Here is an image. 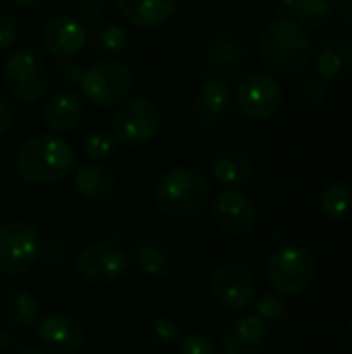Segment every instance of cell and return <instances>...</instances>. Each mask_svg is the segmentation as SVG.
<instances>
[{
	"mask_svg": "<svg viewBox=\"0 0 352 354\" xmlns=\"http://www.w3.org/2000/svg\"><path fill=\"white\" fill-rule=\"evenodd\" d=\"M131 266L124 245L116 239H102L85 245L75 257L79 278L93 286L114 284L127 276Z\"/></svg>",
	"mask_w": 352,
	"mask_h": 354,
	"instance_id": "5b68a950",
	"label": "cell"
},
{
	"mask_svg": "<svg viewBox=\"0 0 352 354\" xmlns=\"http://www.w3.org/2000/svg\"><path fill=\"white\" fill-rule=\"evenodd\" d=\"M344 340H346V346H349V351L352 353V317L349 319L346 328H344Z\"/></svg>",
	"mask_w": 352,
	"mask_h": 354,
	"instance_id": "74e56055",
	"label": "cell"
},
{
	"mask_svg": "<svg viewBox=\"0 0 352 354\" xmlns=\"http://www.w3.org/2000/svg\"><path fill=\"white\" fill-rule=\"evenodd\" d=\"M83 116V97L73 89H60L46 100L41 110L44 124L54 133H66L79 124Z\"/></svg>",
	"mask_w": 352,
	"mask_h": 354,
	"instance_id": "ffe728a7",
	"label": "cell"
},
{
	"mask_svg": "<svg viewBox=\"0 0 352 354\" xmlns=\"http://www.w3.org/2000/svg\"><path fill=\"white\" fill-rule=\"evenodd\" d=\"M284 104V89L274 75L251 73L237 83L232 106L247 120H270Z\"/></svg>",
	"mask_w": 352,
	"mask_h": 354,
	"instance_id": "9c48e42d",
	"label": "cell"
},
{
	"mask_svg": "<svg viewBox=\"0 0 352 354\" xmlns=\"http://www.w3.org/2000/svg\"><path fill=\"white\" fill-rule=\"evenodd\" d=\"M118 12L137 29H154L168 23L180 6V0H116Z\"/></svg>",
	"mask_w": 352,
	"mask_h": 354,
	"instance_id": "d6986e66",
	"label": "cell"
},
{
	"mask_svg": "<svg viewBox=\"0 0 352 354\" xmlns=\"http://www.w3.org/2000/svg\"><path fill=\"white\" fill-rule=\"evenodd\" d=\"M257 52L268 71L276 75H295L309 64L313 44L305 27L293 19L280 17L261 29Z\"/></svg>",
	"mask_w": 352,
	"mask_h": 354,
	"instance_id": "7a4b0ae2",
	"label": "cell"
},
{
	"mask_svg": "<svg viewBox=\"0 0 352 354\" xmlns=\"http://www.w3.org/2000/svg\"><path fill=\"white\" fill-rule=\"evenodd\" d=\"M17 354H46L44 351H39V348H35V346H25V348H21Z\"/></svg>",
	"mask_w": 352,
	"mask_h": 354,
	"instance_id": "ab89813d",
	"label": "cell"
},
{
	"mask_svg": "<svg viewBox=\"0 0 352 354\" xmlns=\"http://www.w3.org/2000/svg\"><path fill=\"white\" fill-rule=\"evenodd\" d=\"M293 12L301 27L322 29L332 21L334 4L332 0H299Z\"/></svg>",
	"mask_w": 352,
	"mask_h": 354,
	"instance_id": "4316f807",
	"label": "cell"
},
{
	"mask_svg": "<svg viewBox=\"0 0 352 354\" xmlns=\"http://www.w3.org/2000/svg\"><path fill=\"white\" fill-rule=\"evenodd\" d=\"M322 212L332 222H346L352 218V183L334 180L319 195Z\"/></svg>",
	"mask_w": 352,
	"mask_h": 354,
	"instance_id": "484cf974",
	"label": "cell"
},
{
	"mask_svg": "<svg viewBox=\"0 0 352 354\" xmlns=\"http://www.w3.org/2000/svg\"><path fill=\"white\" fill-rule=\"evenodd\" d=\"M17 39H19L17 23L8 15L0 12V52H6V50L15 48Z\"/></svg>",
	"mask_w": 352,
	"mask_h": 354,
	"instance_id": "d6a6232c",
	"label": "cell"
},
{
	"mask_svg": "<svg viewBox=\"0 0 352 354\" xmlns=\"http://www.w3.org/2000/svg\"><path fill=\"white\" fill-rule=\"evenodd\" d=\"M15 168L17 174L29 185H56L73 172L75 151L58 135H33L27 141H23V145L17 149Z\"/></svg>",
	"mask_w": 352,
	"mask_h": 354,
	"instance_id": "6da1fadb",
	"label": "cell"
},
{
	"mask_svg": "<svg viewBox=\"0 0 352 354\" xmlns=\"http://www.w3.org/2000/svg\"><path fill=\"white\" fill-rule=\"evenodd\" d=\"M212 299L226 311H245L257 299L253 274L237 261L220 263L210 278Z\"/></svg>",
	"mask_w": 352,
	"mask_h": 354,
	"instance_id": "8fae6325",
	"label": "cell"
},
{
	"mask_svg": "<svg viewBox=\"0 0 352 354\" xmlns=\"http://www.w3.org/2000/svg\"><path fill=\"white\" fill-rule=\"evenodd\" d=\"M2 79L6 91L25 106L39 104L48 93V68L44 60L29 50L12 52L6 58L2 66Z\"/></svg>",
	"mask_w": 352,
	"mask_h": 354,
	"instance_id": "ba28073f",
	"label": "cell"
},
{
	"mask_svg": "<svg viewBox=\"0 0 352 354\" xmlns=\"http://www.w3.org/2000/svg\"><path fill=\"white\" fill-rule=\"evenodd\" d=\"M15 6H21V8H31V6H35V4H39L41 0H10Z\"/></svg>",
	"mask_w": 352,
	"mask_h": 354,
	"instance_id": "f35d334b",
	"label": "cell"
},
{
	"mask_svg": "<svg viewBox=\"0 0 352 354\" xmlns=\"http://www.w3.org/2000/svg\"><path fill=\"white\" fill-rule=\"evenodd\" d=\"M151 342L160 346H174L180 340V328L172 317H154L147 326Z\"/></svg>",
	"mask_w": 352,
	"mask_h": 354,
	"instance_id": "f1b7e54d",
	"label": "cell"
},
{
	"mask_svg": "<svg viewBox=\"0 0 352 354\" xmlns=\"http://www.w3.org/2000/svg\"><path fill=\"white\" fill-rule=\"evenodd\" d=\"M232 108V89L224 79L207 77L195 100V114L203 127H216Z\"/></svg>",
	"mask_w": 352,
	"mask_h": 354,
	"instance_id": "ac0fdd59",
	"label": "cell"
},
{
	"mask_svg": "<svg viewBox=\"0 0 352 354\" xmlns=\"http://www.w3.org/2000/svg\"><path fill=\"white\" fill-rule=\"evenodd\" d=\"M75 189L85 201L104 203L116 191V176L110 168L98 162H89V164L79 166L75 174Z\"/></svg>",
	"mask_w": 352,
	"mask_h": 354,
	"instance_id": "44dd1931",
	"label": "cell"
},
{
	"mask_svg": "<svg viewBox=\"0 0 352 354\" xmlns=\"http://www.w3.org/2000/svg\"><path fill=\"white\" fill-rule=\"evenodd\" d=\"M133 257L137 268L145 274V276H154V278H168L174 272V259L170 255L168 249L149 243V241H141L133 247Z\"/></svg>",
	"mask_w": 352,
	"mask_h": 354,
	"instance_id": "cb8c5ba5",
	"label": "cell"
},
{
	"mask_svg": "<svg viewBox=\"0 0 352 354\" xmlns=\"http://www.w3.org/2000/svg\"><path fill=\"white\" fill-rule=\"evenodd\" d=\"M212 176L218 185L232 189L241 187L251 180L253 176V162L241 149H226L222 151L212 164Z\"/></svg>",
	"mask_w": 352,
	"mask_h": 354,
	"instance_id": "603a6c76",
	"label": "cell"
},
{
	"mask_svg": "<svg viewBox=\"0 0 352 354\" xmlns=\"http://www.w3.org/2000/svg\"><path fill=\"white\" fill-rule=\"evenodd\" d=\"M162 127V112L160 106L147 97H127L112 120V133L118 143L127 147H143L156 139Z\"/></svg>",
	"mask_w": 352,
	"mask_h": 354,
	"instance_id": "8992f818",
	"label": "cell"
},
{
	"mask_svg": "<svg viewBox=\"0 0 352 354\" xmlns=\"http://www.w3.org/2000/svg\"><path fill=\"white\" fill-rule=\"evenodd\" d=\"M0 309H2L6 324L12 328H19V330L31 328L37 319V313H39L35 295L23 286H10L2 295Z\"/></svg>",
	"mask_w": 352,
	"mask_h": 354,
	"instance_id": "7402d4cb",
	"label": "cell"
},
{
	"mask_svg": "<svg viewBox=\"0 0 352 354\" xmlns=\"http://www.w3.org/2000/svg\"><path fill=\"white\" fill-rule=\"evenodd\" d=\"M102 15H104V8H102V4L98 0H85L79 6V21L83 25H87V27H91L98 21H102L104 19Z\"/></svg>",
	"mask_w": 352,
	"mask_h": 354,
	"instance_id": "836d02e7",
	"label": "cell"
},
{
	"mask_svg": "<svg viewBox=\"0 0 352 354\" xmlns=\"http://www.w3.org/2000/svg\"><path fill=\"white\" fill-rule=\"evenodd\" d=\"M37 340L48 353L79 354L85 344V332L77 317L54 313L37 326Z\"/></svg>",
	"mask_w": 352,
	"mask_h": 354,
	"instance_id": "5bb4252c",
	"label": "cell"
},
{
	"mask_svg": "<svg viewBox=\"0 0 352 354\" xmlns=\"http://www.w3.org/2000/svg\"><path fill=\"white\" fill-rule=\"evenodd\" d=\"M210 214L214 224L232 236H245L255 228L257 222V205L255 201L237 189H224L220 191L212 205H210Z\"/></svg>",
	"mask_w": 352,
	"mask_h": 354,
	"instance_id": "7c38bea8",
	"label": "cell"
},
{
	"mask_svg": "<svg viewBox=\"0 0 352 354\" xmlns=\"http://www.w3.org/2000/svg\"><path fill=\"white\" fill-rule=\"evenodd\" d=\"M338 17L344 25L352 27V0H338Z\"/></svg>",
	"mask_w": 352,
	"mask_h": 354,
	"instance_id": "d590c367",
	"label": "cell"
},
{
	"mask_svg": "<svg viewBox=\"0 0 352 354\" xmlns=\"http://www.w3.org/2000/svg\"><path fill=\"white\" fill-rule=\"evenodd\" d=\"M41 255V239L29 222L0 226V274L19 276L29 272Z\"/></svg>",
	"mask_w": 352,
	"mask_h": 354,
	"instance_id": "30bf717a",
	"label": "cell"
},
{
	"mask_svg": "<svg viewBox=\"0 0 352 354\" xmlns=\"http://www.w3.org/2000/svg\"><path fill=\"white\" fill-rule=\"evenodd\" d=\"M176 354H222L218 346L201 334H189L178 340L176 344Z\"/></svg>",
	"mask_w": 352,
	"mask_h": 354,
	"instance_id": "4dcf8cb0",
	"label": "cell"
},
{
	"mask_svg": "<svg viewBox=\"0 0 352 354\" xmlns=\"http://www.w3.org/2000/svg\"><path fill=\"white\" fill-rule=\"evenodd\" d=\"M245 64V44L232 33L214 35L203 50V68L210 77L224 79Z\"/></svg>",
	"mask_w": 352,
	"mask_h": 354,
	"instance_id": "2e32d148",
	"label": "cell"
},
{
	"mask_svg": "<svg viewBox=\"0 0 352 354\" xmlns=\"http://www.w3.org/2000/svg\"><path fill=\"white\" fill-rule=\"evenodd\" d=\"M268 342V326L257 315H241L222 332V354H259Z\"/></svg>",
	"mask_w": 352,
	"mask_h": 354,
	"instance_id": "e0dca14e",
	"label": "cell"
},
{
	"mask_svg": "<svg viewBox=\"0 0 352 354\" xmlns=\"http://www.w3.org/2000/svg\"><path fill=\"white\" fill-rule=\"evenodd\" d=\"M328 97V87L322 79H305L299 89V102L305 106H317Z\"/></svg>",
	"mask_w": 352,
	"mask_h": 354,
	"instance_id": "1f68e13d",
	"label": "cell"
},
{
	"mask_svg": "<svg viewBox=\"0 0 352 354\" xmlns=\"http://www.w3.org/2000/svg\"><path fill=\"white\" fill-rule=\"evenodd\" d=\"M212 197L207 174L193 166H178L162 174L156 185V203L172 220L197 218Z\"/></svg>",
	"mask_w": 352,
	"mask_h": 354,
	"instance_id": "3957f363",
	"label": "cell"
},
{
	"mask_svg": "<svg viewBox=\"0 0 352 354\" xmlns=\"http://www.w3.org/2000/svg\"><path fill=\"white\" fill-rule=\"evenodd\" d=\"M12 124H15V106L0 91V135H4L6 131H10Z\"/></svg>",
	"mask_w": 352,
	"mask_h": 354,
	"instance_id": "e575fe53",
	"label": "cell"
},
{
	"mask_svg": "<svg viewBox=\"0 0 352 354\" xmlns=\"http://www.w3.org/2000/svg\"><path fill=\"white\" fill-rule=\"evenodd\" d=\"M81 93L100 108L120 106L133 89V73L120 60H100L81 75Z\"/></svg>",
	"mask_w": 352,
	"mask_h": 354,
	"instance_id": "52a82bcc",
	"label": "cell"
},
{
	"mask_svg": "<svg viewBox=\"0 0 352 354\" xmlns=\"http://www.w3.org/2000/svg\"><path fill=\"white\" fill-rule=\"evenodd\" d=\"M266 272L268 282L276 295L295 299L311 288L317 268L313 255L305 247L286 245L270 255Z\"/></svg>",
	"mask_w": 352,
	"mask_h": 354,
	"instance_id": "277c9868",
	"label": "cell"
},
{
	"mask_svg": "<svg viewBox=\"0 0 352 354\" xmlns=\"http://www.w3.org/2000/svg\"><path fill=\"white\" fill-rule=\"evenodd\" d=\"M87 41V29L77 17L56 15L48 19L39 33V44L50 58L66 60L83 50Z\"/></svg>",
	"mask_w": 352,
	"mask_h": 354,
	"instance_id": "4fadbf2b",
	"label": "cell"
},
{
	"mask_svg": "<svg viewBox=\"0 0 352 354\" xmlns=\"http://www.w3.org/2000/svg\"><path fill=\"white\" fill-rule=\"evenodd\" d=\"M315 68L324 83H344L352 75V41L344 35H328L315 50Z\"/></svg>",
	"mask_w": 352,
	"mask_h": 354,
	"instance_id": "9a60e30c",
	"label": "cell"
},
{
	"mask_svg": "<svg viewBox=\"0 0 352 354\" xmlns=\"http://www.w3.org/2000/svg\"><path fill=\"white\" fill-rule=\"evenodd\" d=\"M58 2H64V4H81L85 0H58Z\"/></svg>",
	"mask_w": 352,
	"mask_h": 354,
	"instance_id": "60d3db41",
	"label": "cell"
},
{
	"mask_svg": "<svg viewBox=\"0 0 352 354\" xmlns=\"http://www.w3.org/2000/svg\"><path fill=\"white\" fill-rule=\"evenodd\" d=\"M87 37H89L91 48L100 54H106V56L122 54L127 50V44H129L127 31L118 23L106 21V19L91 25L87 31Z\"/></svg>",
	"mask_w": 352,
	"mask_h": 354,
	"instance_id": "d4e9b609",
	"label": "cell"
},
{
	"mask_svg": "<svg viewBox=\"0 0 352 354\" xmlns=\"http://www.w3.org/2000/svg\"><path fill=\"white\" fill-rule=\"evenodd\" d=\"M297 2H299V0H274V8H276V12H278L280 17H286L288 12L295 10Z\"/></svg>",
	"mask_w": 352,
	"mask_h": 354,
	"instance_id": "8d00e7d4",
	"label": "cell"
},
{
	"mask_svg": "<svg viewBox=\"0 0 352 354\" xmlns=\"http://www.w3.org/2000/svg\"><path fill=\"white\" fill-rule=\"evenodd\" d=\"M118 147V141L114 137L112 131H106V129H95L91 131L85 141H83V151L87 158L95 160V162H102V160H108L114 156Z\"/></svg>",
	"mask_w": 352,
	"mask_h": 354,
	"instance_id": "83f0119b",
	"label": "cell"
},
{
	"mask_svg": "<svg viewBox=\"0 0 352 354\" xmlns=\"http://www.w3.org/2000/svg\"><path fill=\"white\" fill-rule=\"evenodd\" d=\"M255 307H257V317H261L263 322H280L286 313L284 301L280 295L276 292H263L255 299Z\"/></svg>",
	"mask_w": 352,
	"mask_h": 354,
	"instance_id": "f546056e",
	"label": "cell"
}]
</instances>
